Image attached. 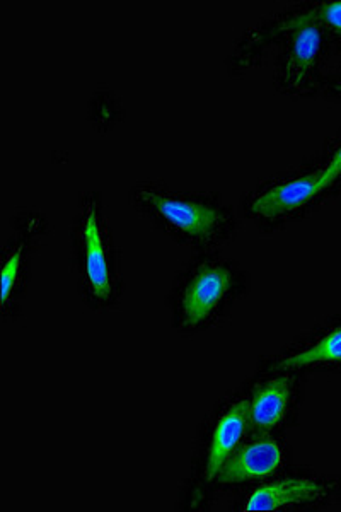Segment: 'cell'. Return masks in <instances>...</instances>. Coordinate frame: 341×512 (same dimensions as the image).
<instances>
[{"mask_svg": "<svg viewBox=\"0 0 341 512\" xmlns=\"http://www.w3.org/2000/svg\"><path fill=\"white\" fill-rule=\"evenodd\" d=\"M232 286V275L219 265L203 267L183 296V321L186 326H197L207 320L222 303Z\"/></svg>", "mask_w": 341, "mask_h": 512, "instance_id": "obj_2", "label": "cell"}, {"mask_svg": "<svg viewBox=\"0 0 341 512\" xmlns=\"http://www.w3.org/2000/svg\"><path fill=\"white\" fill-rule=\"evenodd\" d=\"M321 190V171L278 185L270 192L263 193L256 198L253 212L261 217L285 216L289 212L301 209L309 204L314 197H318Z\"/></svg>", "mask_w": 341, "mask_h": 512, "instance_id": "obj_4", "label": "cell"}, {"mask_svg": "<svg viewBox=\"0 0 341 512\" xmlns=\"http://www.w3.org/2000/svg\"><path fill=\"white\" fill-rule=\"evenodd\" d=\"M321 52V30L316 23L302 24L292 36L289 62L285 65V84L301 89L313 74Z\"/></svg>", "mask_w": 341, "mask_h": 512, "instance_id": "obj_7", "label": "cell"}, {"mask_svg": "<svg viewBox=\"0 0 341 512\" xmlns=\"http://www.w3.org/2000/svg\"><path fill=\"white\" fill-rule=\"evenodd\" d=\"M142 202L156 210L159 216L171 222L181 233L193 238L209 239L219 231L222 216L209 205L181 200V198L164 197L159 193L140 192Z\"/></svg>", "mask_w": 341, "mask_h": 512, "instance_id": "obj_1", "label": "cell"}, {"mask_svg": "<svg viewBox=\"0 0 341 512\" xmlns=\"http://www.w3.org/2000/svg\"><path fill=\"white\" fill-rule=\"evenodd\" d=\"M282 463V451L272 439H261L249 444L232 460L222 466L217 480L220 483L246 482L255 478L268 477Z\"/></svg>", "mask_w": 341, "mask_h": 512, "instance_id": "obj_3", "label": "cell"}, {"mask_svg": "<svg viewBox=\"0 0 341 512\" xmlns=\"http://www.w3.org/2000/svg\"><path fill=\"white\" fill-rule=\"evenodd\" d=\"M326 494V487L313 480L289 478L284 482L270 483L248 499L244 511H275L287 506H297L306 502L319 501Z\"/></svg>", "mask_w": 341, "mask_h": 512, "instance_id": "obj_5", "label": "cell"}, {"mask_svg": "<svg viewBox=\"0 0 341 512\" xmlns=\"http://www.w3.org/2000/svg\"><path fill=\"white\" fill-rule=\"evenodd\" d=\"M251 425V403L239 402L220 419L215 429L214 441L210 448L209 463H207V480L212 482L217 478L222 466L226 465L232 451L241 443L244 434Z\"/></svg>", "mask_w": 341, "mask_h": 512, "instance_id": "obj_6", "label": "cell"}, {"mask_svg": "<svg viewBox=\"0 0 341 512\" xmlns=\"http://www.w3.org/2000/svg\"><path fill=\"white\" fill-rule=\"evenodd\" d=\"M341 176V149L331 158L330 164L321 171V190L331 187Z\"/></svg>", "mask_w": 341, "mask_h": 512, "instance_id": "obj_13", "label": "cell"}, {"mask_svg": "<svg viewBox=\"0 0 341 512\" xmlns=\"http://www.w3.org/2000/svg\"><path fill=\"white\" fill-rule=\"evenodd\" d=\"M84 251H86V275L91 292L98 299H108L111 294V277L105 246L99 231L96 210H87L84 222Z\"/></svg>", "mask_w": 341, "mask_h": 512, "instance_id": "obj_8", "label": "cell"}, {"mask_svg": "<svg viewBox=\"0 0 341 512\" xmlns=\"http://www.w3.org/2000/svg\"><path fill=\"white\" fill-rule=\"evenodd\" d=\"M316 21H323L324 24H330L331 28L341 33V2H331V4H324L319 7L318 11L309 12L306 16L301 18L292 19L289 23L282 26V30L287 28H299L302 24L316 23Z\"/></svg>", "mask_w": 341, "mask_h": 512, "instance_id": "obj_11", "label": "cell"}, {"mask_svg": "<svg viewBox=\"0 0 341 512\" xmlns=\"http://www.w3.org/2000/svg\"><path fill=\"white\" fill-rule=\"evenodd\" d=\"M340 91H341V86H340Z\"/></svg>", "mask_w": 341, "mask_h": 512, "instance_id": "obj_14", "label": "cell"}, {"mask_svg": "<svg viewBox=\"0 0 341 512\" xmlns=\"http://www.w3.org/2000/svg\"><path fill=\"white\" fill-rule=\"evenodd\" d=\"M290 379H275L265 384L255 400L251 402V424L260 431H270L284 420L285 412L289 407Z\"/></svg>", "mask_w": 341, "mask_h": 512, "instance_id": "obj_9", "label": "cell"}, {"mask_svg": "<svg viewBox=\"0 0 341 512\" xmlns=\"http://www.w3.org/2000/svg\"><path fill=\"white\" fill-rule=\"evenodd\" d=\"M23 245L19 246L18 250L12 253L9 262L4 265L2 270V277H0V287H2V304L6 306L11 296L12 289L16 286V280H18L19 268H21V260H23Z\"/></svg>", "mask_w": 341, "mask_h": 512, "instance_id": "obj_12", "label": "cell"}, {"mask_svg": "<svg viewBox=\"0 0 341 512\" xmlns=\"http://www.w3.org/2000/svg\"><path fill=\"white\" fill-rule=\"evenodd\" d=\"M319 362H341V328L321 338L318 344H314L304 352H299L285 361L278 362L273 369L284 371V369H294V367L313 366Z\"/></svg>", "mask_w": 341, "mask_h": 512, "instance_id": "obj_10", "label": "cell"}]
</instances>
